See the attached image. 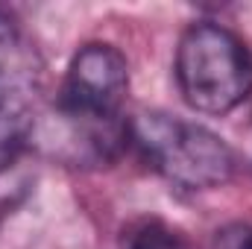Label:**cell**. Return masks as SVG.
Returning <instances> with one entry per match:
<instances>
[{
    "label": "cell",
    "mask_w": 252,
    "mask_h": 249,
    "mask_svg": "<svg viewBox=\"0 0 252 249\" xmlns=\"http://www.w3.org/2000/svg\"><path fill=\"white\" fill-rule=\"evenodd\" d=\"M129 67L121 50L112 44H85L67 64L59 115L73 126L97 158H109L126 138L129 124H121Z\"/></svg>",
    "instance_id": "cell-1"
},
{
    "label": "cell",
    "mask_w": 252,
    "mask_h": 249,
    "mask_svg": "<svg viewBox=\"0 0 252 249\" xmlns=\"http://www.w3.org/2000/svg\"><path fill=\"white\" fill-rule=\"evenodd\" d=\"M176 82L196 112L226 115L252 94V56L220 24H193L176 47Z\"/></svg>",
    "instance_id": "cell-2"
},
{
    "label": "cell",
    "mask_w": 252,
    "mask_h": 249,
    "mask_svg": "<svg viewBox=\"0 0 252 249\" xmlns=\"http://www.w3.org/2000/svg\"><path fill=\"white\" fill-rule=\"evenodd\" d=\"M129 138L164 179L190 190L226 185L235 170L229 144L190 121L170 115H138L129 124Z\"/></svg>",
    "instance_id": "cell-3"
},
{
    "label": "cell",
    "mask_w": 252,
    "mask_h": 249,
    "mask_svg": "<svg viewBox=\"0 0 252 249\" xmlns=\"http://www.w3.org/2000/svg\"><path fill=\"white\" fill-rule=\"evenodd\" d=\"M32 129V62L18 27L0 12V170L9 167Z\"/></svg>",
    "instance_id": "cell-4"
},
{
    "label": "cell",
    "mask_w": 252,
    "mask_h": 249,
    "mask_svg": "<svg viewBox=\"0 0 252 249\" xmlns=\"http://www.w3.org/2000/svg\"><path fill=\"white\" fill-rule=\"evenodd\" d=\"M126 249H196L188 241V235H182L176 226L158 220V217H147L138 220L126 229L124 238Z\"/></svg>",
    "instance_id": "cell-5"
},
{
    "label": "cell",
    "mask_w": 252,
    "mask_h": 249,
    "mask_svg": "<svg viewBox=\"0 0 252 249\" xmlns=\"http://www.w3.org/2000/svg\"><path fill=\"white\" fill-rule=\"evenodd\" d=\"M217 249H252V226L226 229V232L217 238Z\"/></svg>",
    "instance_id": "cell-6"
}]
</instances>
